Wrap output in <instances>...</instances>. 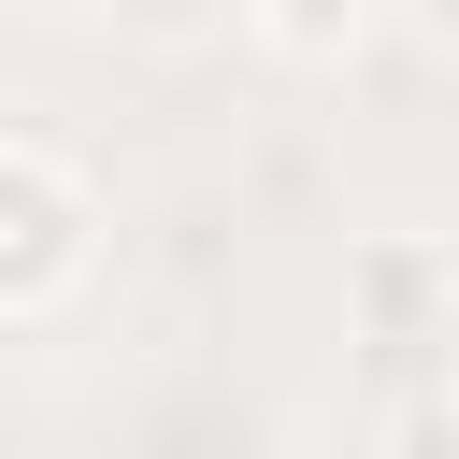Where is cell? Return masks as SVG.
<instances>
[{
  "label": "cell",
  "instance_id": "cell-2",
  "mask_svg": "<svg viewBox=\"0 0 459 459\" xmlns=\"http://www.w3.org/2000/svg\"><path fill=\"white\" fill-rule=\"evenodd\" d=\"M287 14V43H330V29H359V0H273Z\"/></svg>",
  "mask_w": 459,
  "mask_h": 459
},
{
  "label": "cell",
  "instance_id": "cell-1",
  "mask_svg": "<svg viewBox=\"0 0 459 459\" xmlns=\"http://www.w3.org/2000/svg\"><path fill=\"white\" fill-rule=\"evenodd\" d=\"M43 273H72V201L43 172H0V287H43Z\"/></svg>",
  "mask_w": 459,
  "mask_h": 459
}]
</instances>
